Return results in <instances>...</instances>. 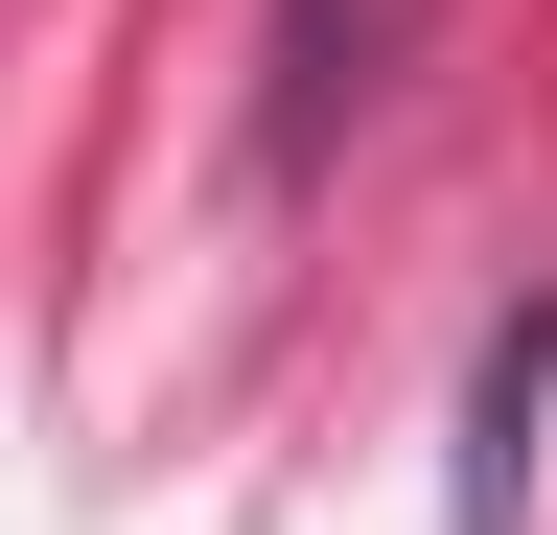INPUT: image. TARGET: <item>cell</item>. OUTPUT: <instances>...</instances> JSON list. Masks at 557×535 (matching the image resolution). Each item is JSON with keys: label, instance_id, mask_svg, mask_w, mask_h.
<instances>
[{"label": "cell", "instance_id": "1", "mask_svg": "<svg viewBox=\"0 0 557 535\" xmlns=\"http://www.w3.org/2000/svg\"><path fill=\"white\" fill-rule=\"evenodd\" d=\"M534 420H557V256H534V303L465 350V442H442V512L465 535H534Z\"/></svg>", "mask_w": 557, "mask_h": 535}, {"label": "cell", "instance_id": "2", "mask_svg": "<svg viewBox=\"0 0 557 535\" xmlns=\"http://www.w3.org/2000/svg\"><path fill=\"white\" fill-rule=\"evenodd\" d=\"M372 24H395V0H302V24H278V117H256V163H278V186H302V163H325V117L372 94Z\"/></svg>", "mask_w": 557, "mask_h": 535}]
</instances>
